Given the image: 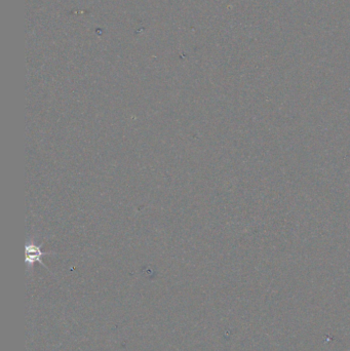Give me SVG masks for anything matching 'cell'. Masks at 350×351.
<instances>
[{"label":"cell","instance_id":"cell-1","mask_svg":"<svg viewBox=\"0 0 350 351\" xmlns=\"http://www.w3.org/2000/svg\"><path fill=\"white\" fill-rule=\"evenodd\" d=\"M57 252L53 251H41V246L37 245L34 241H29V243L26 246V262L28 265V270H31L33 268V265L35 263L41 264L45 268L50 270L46 264L43 262V258L47 255H55Z\"/></svg>","mask_w":350,"mask_h":351}]
</instances>
